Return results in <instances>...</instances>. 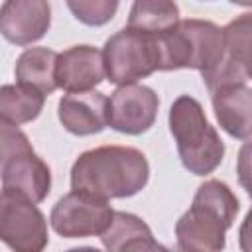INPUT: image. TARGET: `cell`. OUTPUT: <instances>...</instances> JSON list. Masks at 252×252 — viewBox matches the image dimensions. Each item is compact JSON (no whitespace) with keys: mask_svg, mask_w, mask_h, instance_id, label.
Instances as JSON below:
<instances>
[{"mask_svg":"<svg viewBox=\"0 0 252 252\" xmlns=\"http://www.w3.org/2000/svg\"><path fill=\"white\" fill-rule=\"evenodd\" d=\"M148 179L150 163L132 146H98L79 154L71 165V189L108 201L138 195Z\"/></svg>","mask_w":252,"mask_h":252,"instance_id":"1","label":"cell"},{"mask_svg":"<svg viewBox=\"0 0 252 252\" xmlns=\"http://www.w3.org/2000/svg\"><path fill=\"white\" fill-rule=\"evenodd\" d=\"M240 211V201L220 179H207L197 187L191 207L175 222L179 250L219 252L226 244V230Z\"/></svg>","mask_w":252,"mask_h":252,"instance_id":"2","label":"cell"},{"mask_svg":"<svg viewBox=\"0 0 252 252\" xmlns=\"http://www.w3.org/2000/svg\"><path fill=\"white\" fill-rule=\"evenodd\" d=\"M169 132L175 140L183 167L199 177L213 173L224 159V142L207 120L203 104L189 96H177L167 114Z\"/></svg>","mask_w":252,"mask_h":252,"instance_id":"3","label":"cell"},{"mask_svg":"<svg viewBox=\"0 0 252 252\" xmlns=\"http://www.w3.org/2000/svg\"><path fill=\"white\" fill-rule=\"evenodd\" d=\"M159 71L195 69L201 77L219 67L226 55L224 30L209 20H181L175 30L158 37Z\"/></svg>","mask_w":252,"mask_h":252,"instance_id":"4","label":"cell"},{"mask_svg":"<svg viewBox=\"0 0 252 252\" xmlns=\"http://www.w3.org/2000/svg\"><path fill=\"white\" fill-rule=\"evenodd\" d=\"M0 179L2 191L33 203L51 191V169L35 154L18 124L0 120Z\"/></svg>","mask_w":252,"mask_h":252,"instance_id":"5","label":"cell"},{"mask_svg":"<svg viewBox=\"0 0 252 252\" xmlns=\"http://www.w3.org/2000/svg\"><path fill=\"white\" fill-rule=\"evenodd\" d=\"M106 79L114 85H130L159 71L158 37L122 28L102 47Z\"/></svg>","mask_w":252,"mask_h":252,"instance_id":"6","label":"cell"},{"mask_svg":"<svg viewBox=\"0 0 252 252\" xmlns=\"http://www.w3.org/2000/svg\"><path fill=\"white\" fill-rule=\"evenodd\" d=\"M112 217L114 209L108 199L73 189L53 205L49 224L63 238H87L100 236L110 226Z\"/></svg>","mask_w":252,"mask_h":252,"instance_id":"7","label":"cell"},{"mask_svg":"<svg viewBox=\"0 0 252 252\" xmlns=\"http://www.w3.org/2000/svg\"><path fill=\"white\" fill-rule=\"evenodd\" d=\"M0 238L16 252H41L47 242V220L37 203L2 191Z\"/></svg>","mask_w":252,"mask_h":252,"instance_id":"8","label":"cell"},{"mask_svg":"<svg viewBox=\"0 0 252 252\" xmlns=\"http://www.w3.org/2000/svg\"><path fill=\"white\" fill-rule=\"evenodd\" d=\"M159 108V96L154 89L138 83L120 85L108 96V126L120 134L140 136L148 132Z\"/></svg>","mask_w":252,"mask_h":252,"instance_id":"9","label":"cell"},{"mask_svg":"<svg viewBox=\"0 0 252 252\" xmlns=\"http://www.w3.org/2000/svg\"><path fill=\"white\" fill-rule=\"evenodd\" d=\"M51 26L49 0H4L0 10V32L14 45L39 41Z\"/></svg>","mask_w":252,"mask_h":252,"instance_id":"10","label":"cell"},{"mask_svg":"<svg viewBox=\"0 0 252 252\" xmlns=\"http://www.w3.org/2000/svg\"><path fill=\"white\" fill-rule=\"evenodd\" d=\"M57 87L65 93H85L93 91L106 79L104 53L94 45H73L59 53Z\"/></svg>","mask_w":252,"mask_h":252,"instance_id":"11","label":"cell"},{"mask_svg":"<svg viewBox=\"0 0 252 252\" xmlns=\"http://www.w3.org/2000/svg\"><path fill=\"white\" fill-rule=\"evenodd\" d=\"M57 118L69 134H98L108 126V96L94 89L85 93H67L59 98Z\"/></svg>","mask_w":252,"mask_h":252,"instance_id":"12","label":"cell"},{"mask_svg":"<svg viewBox=\"0 0 252 252\" xmlns=\"http://www.w3.org/2000/svg\"><path fill=\"white\" fill-rule=\"evenodd\" d=\"M213 110L220 128L234 140L252 138V87L230 83L211 93Z\"/></svg>","mask_w":252,"mask_h":252,"instance_id":"13","label":"cell"},{"mask_svg":"<svg viewBox=\"0 0 252 252\" xmlns=\"http://www.w3.org/2000/svg\"><path fill=\"white\" fill-rule=\"evenodd\" d=\"M102 246L110 252H142V250H165L156 238L152 228L134 213L114 211L110 226L98 236Z\"/></svg>","mask_w":252,"mask_h":252,"instance_id":"14","label":"cell"},{"mask_svg":"<svg viewBox=\"0 0 252 252\" xmlns=\"http://www.w3.org/2000/svg\"><path fill=\"white\" fill-rule=\"evenodd\" d=\"M59 53L49 47H28L16 59L14 75L16 83L32 87L45 96H49L57 87L55 71H57Z\"/></svg>","mask_w":252,"mask_h":252,"instance_id":"15","label":"cell"},{"mask_svg":"<svg viewBox=\"0 0 252 252\" xmlns=\"http://www.w3.org/2000/svg\"><path fill=\"white\" fill-rule=\"evenodd\" d=\"M181 22L175 0H134L126 28L150 37H161Z\"/></svg>","mask_w":252,"mask_h":252,"instance_id":"16","label":"cell"},{"mask_svg":"<svg viewBox=\"0 0 252 252\" xmlns=\"http://www.w3.org/2000/svg\"><path fill=\"white\" fill-rule=\"evenodd\" d=\"M45 104V94L26 85H2L0 89V120L12 124H28L35 120Z\"/></svg>","mask_w":252,"mask_h":252,"instance_id":"17","label":"cell"},{"mask_svg":"<svg viewBox=\"0 0 252 252\" xmlns=\"http://www.w3.org/2000/svg\"><path fill=\"white\" fill-rule=\"evenodd\" d=\"M226 59L250 81L252 79V12L230 20L224 28Z\"/></svg>","mask_w":252,"mask_h":252,"instance_id":"18","label":"cell"},{"mask_svg":"<svg viewBox=\"0 0 252 252\" xmlns=\"http://www.w3.org/2000/svg\"><path fill=\"white\" fill-rule=\"evenodd\" d=\"M69 12L85 26L100 28L108 24L120 6V0H65Z\"/></svg>","mask_w":252,"mask_h":252,"instance_id":"19","label":"cell"},{"mask_svg":"<svg viewBox=\"0 0 252 252\" xmlns=\"http://www.w3.org/2000/svg\"><path fill=\"white\" fill-rule=\"evenodd\" d=\"M236 173H238V181L242 189L252 199V138H248V142H244L242 148L238 150Z\"/></svg>","mask_w":252,"mask_h":252,"instance_id":"20","label":"cell"},{"mask_svg":"<svg viewBox=\"0 0 252 252\" xmlns=\"http://www.w3.org/2000/svg\"><path fill=\"white\" fill-rule=\"evenodd\" d=\"M238 246L242 252H252V207L238 228Z\"/></svg>","mask_w":252,"mask_h":252,"instance_id":"21","label":"cell"},{"mask_svg":"<svg viewBox=\"0 0 252 252\" xmlns=\"http://www.w3.org/2000/svg\"><path fill=\"white\" fill-rule=\"evenodd\" d=\"M228 2H232V4H236V6H246V8H252V0H228Z\"/></svg>","mask_w":252,"mask_h":252,"instance_id":"22","label":"cell"}]
</instances>
